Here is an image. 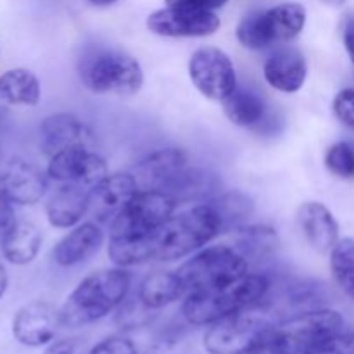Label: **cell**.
Wrapping results in <instances>:
<instances>
[{
    "instance_id": "15",
    "label": "cell",
    "mask_w": 354,
    "mask_h": 354,
    "mask_svg": "<svg viewBox=\"0 0 354 354\" xmlns=\"http://www.w3.org/2000/svg\"><path fill=\"white\" fill-rule=\"evenodd\" d=\"M92 144L93 131L75 114L55 113L41 121L40 147L48 158L68 149H90Z\"/></svg>"
},
{
    "instance_id": "11",
    "label": "cell",
    "mask_w": 354,
    "mask_h": 354,
    "mask_svg": "<svg viewBox=\"0 0 354 354\" xmlns=\"http://www.w3.org/2000/svg\"><path fill=\"white\" fill-rule=\"evenodd\" d=\"M221 21L213 10L166 7L147 17V28L156 35L171 38L207 37L220 30Z\"/></svg>"
},
{
    "instance_id": "8",
    "label": "cell",
    "mask_w": 354,
    "mask_h": 354,
    "mask_svg": "<svg viewBox=\"0 0 354 354\" xmlns=\"http://www.w3.org/2000/svg\"><path fill=\"white\" fill-rule=\"evenodd\" d=\"M248 270L249 261L237 249L228 245H213L183 263L176 270V275L185 289V294H189L241 279L248 273Z\"/></svg>"
},
{
    "instance_id": "34",
    "label": "cell",
    "mask_w": 354,
    "mask_h": 354,
    "mask_svg": "<svg viewBox=\"0 0 354 354\" xmlns=\"http://www.w3.org/2000/svg\"><path fill=\"white\" fill-rule=\"evenodd\" d=\"M14 225H16V214H14L12 203L0 194V239L6 237Z\"/></svg>"
},
{
    "instance_id": "26",
    "label": "cell",
    "mask_w": 354,
    "mask_h": 354,
    "mask_svg": "<svg viewBox=\"0 0 354 354\" xmlns=\"http://www.w3.org/2000/svg\"><path fill=\"white\" fill-rule=\"evenodd\" d=\"M207 204L220 221L221 234H227L232 230L237 232L239 228L248 223L252 211H254V203H252L251 197L239 192V190L213 197L211 201H207Z\"/></svg>"
},
{
    "instance_id": "4",
    "label": "cell",
    "mask_w": 354,
    "mask_h": 354,
    "mask_svg": "<svg viewBox=\"0 0 354 354\" xmlns=\"http://www.w3.org/2000/svg\"><path fill=\"white\" fill-rule=\"evenodd\" d=\"M130 286L131 275L123 268L88 275L59 308L62 327H83L104 318L127 299Z\"/></svg>"
},
{
    "instance_id": "16",
    "label": "cell",
    "mask_w": 354,
    "mask_h": 354,
    "mask_svg": "<svg viewBox=\"0 0 354 354\" xmlns=\"http://www.w3.org/2000/svg\"><path fill=\"white\" fill-rule=\"evenodd\" d=\"M187 168H189V158L185 151L168 147L152 152L149 158L138 162L135 168L137 175L135 178L138 185L144 187V190H161L168 194Z\"/></svg>"
},
{
    "instance_id": "3",
    "label": "cell",
    "mask_w": 354,
    "mask_h": 354,
    "mask_svg": "<svg viewBox=\"0 0 354 354\" xmlns=\"http://www.w3.org/2000/svg\"><path fill=\"white\" fill-rule=\"evenodd\" d=\"M344 318L328 308L294 315L280 320L265 337L242 354H310L315 348L342 332Z\"/></svg>"
},
{
    "instance_id": "24",
    "label": "cell",
    "mask_w": 354,
    "mask_h": 354,
    "mask_svg": "<svg viewBox=\"0 0 354 354\" xmlns=\"http://www.w3.org/2000/svg\"><path fill=\"white\" fill-rule=\"evenodd\" d=\"M40 97V82L30 69L12 68L0 75V102L10 106H37Z\"/></svg>"
},
{
    "instance_id": "32",
    "label": "cell",
    "mask_w": 354,
    "mask_h": 354,
    "mask_svg": "<svg viewBox=\"0 0 354 354\" xmlns=\"http://www.w3.org/2000/svg\"><path fill=\"white\" fill-rule=\"evenodd\" d=\"M88 354H138L137 346L123 335L104 339Z\"/></svg>"
},
{
    "instance_id": "38",
    "label": "cell",
    "mask_w": 354,
    "mask_h": 354,
    "mask_svg": "<svg viewBox=\"0 0 354 354\" xmlns=\"http://www.w3.org/2000/svg\"><path fill=\"white\" fill-rule=\"evenodd\" d=\"M90 3H93V6H111V3L118 2V0H88Z\"/></svg>"
},
{
    "instance_id": "1",
    "label": "cell",
    "mask_w": 354,
    "mask_h": 354,
    "mask_svg": "<svg viewBox=\"0 0 354 354\" xmlns=\"http://www.w3.org/2000/svg\"><path fill=\"white\" fill-rule=\"evenodd\" d=\"M220 234V221L206 203L176 216L173 214L147 237H109L107 254L121 268L151 261H175L201 249Z\"/></svg>"
},
{
    "instance_id": "17",
    "label": "cell",
    "mask_w": 354,
    "mask_h": 354,
    "mask_svg": "<svg viewBox=\"0 0 354 354\" xmlns=\"http://www.w3.org/2000/svg\"><path fill=\"white\" fill-rule=\"evenodd\" d=\"M137 194L138 182L133 175H107L90 190V213L97 221L114 220Z\"/></svg>"
},
{
    "instance_id": "22",
    "label": "cell",
    "mask_w": 354,
    "mask_h": 354,
    "mask_svg": "<svg viewBox=\"0 0 354 354\" xmlns=\"http://www.w3.org/2000/svg\"><path fill=\"white\" fill-rule=\"evenodd\" d=\"M104 244V232L97 223H82L57 242L52 258L59 266H75L99 252Z\"/></svg>"
},
{
    "instance_id": "23",
    "label": "cell",
    "mask_w": 354,
    "mask_h": 354,
    "mask_svg": "<svg viewBox=\"0 0 354 354\" xmlns=\"http://www.w3.org/2000/svg\"><path fill=\"white\" fill-rule=\"evenodd\" d=\"M41 248V232L37 225L16 221L2 239V254L9 263L17 266L30 265Z\"/></svg>"
},
{
    "instance_id": "36",
    "label": "cell",
    "mask_w": 354,
    "mask_h": 354,
    "mask_svg": "<svg viewBox=\"0 0 354 354\" xmlns=\"http://www.w3.org/2000/svg\"><path fill=\"white\" fill-rule=\"evenodd\" d=\"M80 346L75 339H61V341H55L52 344H48V348L45 349L44 354H78Z\"/></svg>"
},
{
    "instance_id": "21",
    "label": "cell",
    "mask_w": 354,
    "mask_h": 354,
    "mask_svg": "<svg viewBox=\"0 0 354 354\" xmlns=\"http://www.w3.org/2000/svg\"><path fill=\"white\" fill-rule=\"evenodd\" d=\"M221 102L227 118L237 127L261 131L272 120L265 97L249 86H235Z\"/></svg>"
},
{
    "instance_id": "5",
    "label": "cell",
    "mask_w": 354,
    "mask_h": 354,
    "mask_svg": "<svg viewBox=\"0 0 354 354\" xmlns=\"http://www.w3.org/2000/svg\"><path fill=\"white\" fill-rule=\"evenodd\" d=\"M78 71L83 85L93 93L133 95L144 85V71L137 59L113 48L88 52Z\"/></svg>"
},
{
    "instance_id": "31",
    "label": "cell",
    "mask_w": 354,
    "mask_h": 354,
    "mask_svg": "<svg viewBox=\"0 0 354 354\" xmlns=\"http://www.w3.org/2000/svg\"><path fill=\"white\" fill-rule=\"evenodd\" d=\"M310 354H354V334H335Z\"/></svg>"
},
{
    "instance_id": "25",
    "label": "cell",
    "mask_w": 354,
    "mask_h": 354,
    "mask_svg": "<svg viewBox=\"0 0 354 354\" xmlns=\"http://www.w3.org/2000/svg\"><path fill=\"white\" fill-rule=\"evenodd\" d=\"M185 294L176 272H156L145 277L137 296L151 310H161Z\"/></svg>"
},
{
    "instance_id": "2",
    "label": "cell",
    "mask_w": 354,
    "mask_h": 354,
    "mask_svg": "<svg viewBox=\"0 0 354 354\" xmlns=\"http://www.w3.org/2000/svg\"><path fill=\"white\" fill-rule=\"evenodd\" d=\"M270 279L261 273H245L223 286L187 294L182 315L192 325H213L230 315L259 304L268 294Z\"/></svg>"
},
{
    "instance_id": "39",
    "label": "cell",
    "mask_w": 354,
    "mask_h": 354,
    "mask_svg": "<svg viewBox=\"0 0 354 354\" xmlns=\"http://www.w3.org/2000/svg\"><path fill=\"white\" fill-rule=\"evenodd\" d=\"M324 2L330 3V6H341V3H344L346 0H324Z\"/></svg>"
},
{
    "instance_id": "9",
    "label": "cell",
    "mask_w": 354,
    "mask_h": 354,
    "mask_svg": "<svg viewBox=\"0 0 354 354\" xmlns=\"http://www.w3.org/2000/svg\"><path fill=\"white\" fill-rule=\"evenodd\" d=\"M176 201L161 190H138L111 223V239H142L173 216Z\"/></svg>"
},
{
    "instance_id": "35",
    "label": "cell",
    "mask_w": 354,
    "mask_h": 354,
    "mask_svg": "<svg viewBox=\"0 0 354 354\" xmlns=\"http://www.w3.org/2000/svg\"><path fill=\"white\" fill-rule=\"evenodd\" d=\"M342 40H344V47L348 50L349 59L354 64V14H348L344 17V26H342Z\"/></svg>"
},
{
    "instance_id": "7",
    "label": "cell",
    "mask_w": 354,
    "mask_h": 354,
    "mask_svg": "<svg viewBox=\"0 0 354 354\" xmlns=\"http://www.w3.org/2000/svg\"><path fill=\"white\" fill-rule=\"evenodd\" d=\"M306 24V9L297 2H286L266 10H254L242 17L237 38L245 48L261 50L296 38Z\"/></svg>"
},
{
    "instance_id": "30",
    "label": "cell",
    "mask_w": 354,
    "mask_h": 354,
    "mask_svg": "<svg viewBox=\"0 0 354 354\" xmlns=\"http://www.w3.org/2000/svg\"><path fill=\"white\" fill-rule=\"evenodd\" d=\"M334 113L342 124L354 130V88H344L335 95Z\"/></svg>"
},
{
    "instance_id": "28",
    "label": "cell",
    "mask_w": 354,
    "mask_h": 354,
    "mask_svg": "<svg viewBox=\"0 0 354 354\" xmlns=\"http://www.w3.org/2000/svg\"><path fill=\"white\" fill-rule=\"evenodd\" d=\"M330 272L339 289L354 301V242L342 239L330 251Z\"/></svg>"
},
{
    "instance_id": "13",
    "label": "cell",
    "mask_w": 354,
    "mask_h": 354,
    "mask_svg": "<svg viewBox=\"0 0 354 354\" xmlns=\"http://www.w3.org/2000/svg\"><path fill=\"white\" fill-rule=\"evenodd\" d=\"M47 175L57 183H73L93 189L107 176V166L106 161L90 149H68L52 156Z\"/></svg>"
},
{
    "instance_id": "33",
    "label": "cell",
    "mask_w": 354,
    "mask_h": 354,
    "mask_svg": "<svg viewBox=\"0 0 354 354\" xmlns=\"http://www.w3.org/2000/svg\"><path fill=\"white\" fill-rule=\"evenodd\" d=\"M228 0H166L168 7H189V9L214 10L220 9Z\"/></svg>"
},
{
    "instance_id": "20",
    "label": "cell",
    "mask_w": 354,
    "mask_h": 354,
    "mask_svg": "<svg viewBox=\"0 0 354 354\" xmlns=\"http://www.w3.org/2000/svg\"><path fill=\"white\" fill-rule=\"evenodd\" d=\"M297 223L315 251L330 252L339 242V225L322 203H306L297 211Z\"/></svg>"
},
{
    "instance_id": "6",
    "label": "cell",
    "mask_w": 354,
    "mask_h": 354,
    "mask_svg": "<svg viewBox=\"0 0 354 354\" xmlns=\"http://www.w3.org/2000/svg\"><path fill=\"white\" fill-rule=\"evenodd\" d=\"M277 322V315L261 301L213 324L204 335V348L209 354H242L265 337Z\"/></svg>"
},
{
    "instance_id": "19",
    "label": "cell",
    "mask_w": 354,
    "mask_h": 354,
    "mask_svg": "<svg viewBox=\"0 0 354 354\" xmlns=\"http://www.w3.org/2000/svg\"><path fill=\"white\" fill-rule=\"evenodd\" d=\"M90 190L82 185L61 183L48 199L45 213L55 228H71L90 211Z\"/></svg>"
},
{
    "instance_id": "18",
    "label": "cell",
    "mask_w": 354,
    "mask_h": 354,
    "mask_svg": "<svg viewBox=\"0 0 354 354\" xmlns=\"http://www.w3.org/2000/svg\"><path fill=\"white\" fill-rule=\"evenodd\" d=\"M306 59L303 52L290 45H282L270 52L263 75L270 86L286 93H294L306 82Z\"/></svg>"
},
{
    "instance_id": "12",
    "label": "cell",
    "mask_w": 354,
    "mask_h": 354,
    "mask_svg": "<svg viewBox=\"0 0 354 354\" xmlns=\"http://www.w3.org/2000/svg\"><path fill=\"white\" fill-rule=\"evenodd\" d=\"M47 176L23 158L0 161V194L12 204L33 206L47 192Z\"/></svg>"
},
{
    "instance_id": "27",
    "label": "cell",
    "mask_w": 354,
    "mask_h": 354,
    "mask_svg": "<svg viewBox=\"0 0 354 354\" xmlns=\"http://www.w3.org/2000/svg\"><path fill=\"white\" fill-rule=\"evenodd\" d=\"M237 244L235 249L244 256L248 261H261L268 258L279 248V235L273 228L265 225L239 228Z\"/></svg>"
},
{
    "instance_id": "10",
    "label": "cell",
    "mask_w": 354,
    "mask_h": 354,
    "mask_svg": "<svg viewBox=\"0 0 354 354\" xmlns=\"http://www.w3.org/2000/svg\"><path fill=\"white\" fill-rule=\"evenodd\" d=\"M189 75L196 88L211 100H225L237 86L234 62L216 47H203L189 61Z\"/></svg>"
},
{
    "instance_id": "29",
    "label": "cell",
    "mask_w": 354,
    "mask_h": 354,
    "mask_svg": "<svg viewBox=\"0 0 354 354\" xmlns=\"http://www.w3.org/2000/svg\"><path fill=\"white\" fill-rule=\"evenodd\" d=\"M325 165L328 171L341 178L354 180V142H339L327 151Z\"/></svg>"
},
{
    "instance_id": "37",
    "label": "cell",
    "mask_w": 354,
    "mask_h": 354,
    "mask_svg": "<svg viewBox=\"0 0 354 354\" xmlns=\"http://www.w3.org/2000/svg\"><path fill=\"white\" fill-rule=\"evenodd\" d=\"M7 286H9V277H7V270H6V266L0 263V299H2V296L6 294Z\"/></svg>"
},
{
    "instance_id": "14",
    "label": "cell",
    "mask_w": 354,
    "mask_h": 354,
    "mask_svg": "<svg viewBox=\"0 0 354 354\" xmlns=\"http://www.w3.org/2000/svg\"><path fill=\"white\" fill-rule=\"evenodd\" d=\"M61 313L45 301L24 304L12 320V334L19 344L28 348H40L48 344L61 327Z\"/></svg>"
}]
</instances>
